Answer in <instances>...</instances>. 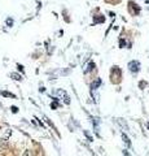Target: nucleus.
Here are the masks:
<instances>
[{
    "label": "nucleus",
    "mask_w": 149,
    "mask_h": 156,
    "mask_svg": "<svg viewBox=\"0 0 149 156\" xmlns=\"http://www.w3.org/2000/svg\"><path fill=\"white\" fill-rule=\"evenodd\" d=\"M147 126H148V129H149V122H148V124H147Z\"/></svg>",
    "instance_id": "f3484780"
},
{
    "label": "nucleus",
    "mask_w": 149,
    "mask_h": 156,
    "mask_svg": "<svg viewBox=\"0 0 149 156\" xmlns=\"http://www.w3.org/2000/svg\"><path fill=\"white\" fill-rule=\"evenodd\" d=\"M144 86H147V82H140V87H144Z\"/></svg>",
    "instance_id": "2eb2a0df"
},
{
    "label": "nucleus",
    "mask_w": 149,
    "mask_h": 156,
    "mask_svg": "<svg viewBox=\"0 0 149 156\" xmlns=\"http://www.w3.org/2000/svg\"><path fill=\"white\" fill-rule=\"evenodd\" d=\"M104 21H105V18H104L103 16H101V17H95L93 22H95V23H97V22H104Z\"/></svg>",
    "instance_id": "9d476101"
},
{
    "label": "nucleus",
    "mask_w": 149,
    "mask_h": 156,
    "mask_svg": "<svg viewBox=\"0 0 149 156\" xmlns=\"http://www.w3.org/2000/svg\"><path fill=\"white\" fill-rule=\"evenodd\" d=\"M122 138H123V140H124V143H126V145H127V146H129V147H130V146H131V142H130V139H129V137H127V135H126V134H124V133H123V134H122Z\"/></svg>",
    "instance_id": "423d86ee"
},
{
    "label": "nucleus",
    "mask_w": 149,
    "mask_h": 156,
    "mask_svg": "<svg viewBox=\"0 0 149 156\" xmlns=\"http://www.w3.org/2000/svg\"><path fill=\"white\" fill-rule=\"evenodd\" d=\"M7 23H8V25H9V26H12V23H13V21H12V20L9 18V20H7Z\"/></svg>",
    "instance_id": "4468645a"
},
{
    "label": "nucleus",
    "mask_w": 149,
    "mask_h": 156,
    "mask_svg": "<svg viewBox=\"0 0 149 156\" xmlns=\"http://www.w3.org/2000/svg\"><path fill=\"white\" fill-rule=\"evenodd\" d=\"M11 77L13 78V79H16V81H21V79H22L20 74H17V73H12V74H11Z\"/></svg>",
    "instance_id": "1a4fd4ad"
},
{
    "label": "nucleus",
    "mask_w": 149,
    "mask_h": 156,
    "mask_svg": "<svg viewBox=\"0 0 149 156\" xmlns=\"http://www.w3.org/2000/svg\"><path fill=\"white\" fill-rule=\"evenodd\" d=\"M119 44H121V47H123L124 44H126V42H124L123 39H121V42H119Z\"/></svg>",
    "instance_id": "ddd939ff"
},
{
    "label": "nucleus",
    "mask_w": 149,
    "mask_h": 156,
    "mask_svg": "<svg viewBox=\"0 0 149 156\" xmlns=\"http://www.w3.org/2000/svg\"><path fill=\"white\" fill-rule=\"evenodd\" d=\"M11 109H12V112H13V113H17V111H18V108H17V107H14V106H13V107H12V108H11Z\"/></svg>",
    "instance_id": "f8f14e48"
},
{
    "label": "nucleus",
    "mask_w": 149,
    "mask_h": 156,
    "mask_svg": "<svg viewBox=\"0 0 149 156\" xmlns=\"http://www.w3.org/2000/svg\"><path fill=\"white\" fill-rule=\"evenodd\" d=\"M9 135H11V130L9 129H3V131H0V138L1 139H8L9 138Z\"/></svg>",
    "instance_id": "20e7f679"
},
{
    "label": "nucleus",
    "mask_w": 149,
    "mask_h": 156,
    "mask_svg": "<svg viewBox=\"0 0 149 156\" xmlns=\"http://www.w3.org/2000/svg\"><path fill=\"white\" fill-rule=\"evenodd\" d=\"M55 95H57V96L60 98V99H64L65 100V103L66 104H70V100H69V98H67V95H66V92L64 91V90H56L55 91Z\"/></svg>",
    "instance_id": "f03ea898"
},
{
    "label": "nucleus",
    "mask_w": 149,
    "mask_h": 156,
    "mask_svg": "<svg viewBox=\"0 0 149 156\" xmlns=\"http://www.w3.org/2000/svg\"><path fill=\"white\" fill-rule=\"evenodd\" d=\"M0 94H1L3 96H5V98H16L13 94H11V92H7V91H1Z\"/></svg>",
    "instance_id": "0eeeda50"
},
{
    "label": "nucleus",
    "mask_w": 149,
    "mask_h": 156,
    "mask_svg": "<svg viewBox=\"0 0 149 156\" xmlns=\"http://www.w3.org/2000/svg\"><path fill=\"white\" fill-rule=\"evenodd\" d=\"M17 68H18L21 72H23V67H22V65H17Z\"/></svg>",
    "instance_id": "dca6fc26"
},
{
    "label": "nucleus",
    "mask_w": 149,
    "mask_h": 156,
    "mask_svg": "<svg viewBox=\"0 0 149 156\" xmlns=\"http://www.w3.org/2000/svg\"><path fill=\"white\" fill-rule=\"evenodd\" d=\"M99 86H101V78H96V79L91 83V91H96Z\"/></svg>",
    "instance_id": "7ed1b4c3"
},
{
    "label": "nucleus",
    "mask_w": 149,
    "mask_h": 156,
    "mask_svg": "<svg viewBox=\"0 0 149 156\" xmlns=\"http://www.w3.org/2000/svg\"><path fill=\"white\" fill-rule=\"evenodd\" d=\"M51 107H52V108H53V109H56V108H57V107H58V103H57V101H53V103H52V104H51Z\"/></svg>",
    "instance_id": "9b49d317"
},
{
    "label": "nucleus",
    "mask_w": 149,
    "mask_h": 156,
    "mask_svg": "<svg viewBox=\"0 0 149 156\" xmlns=\"http://www.w3.org/2000/svg\"><path fill=\"white\" fill-rule=\"evenodd\" d=\"M5 148H7V143H5L4 139H1L0 140V151H3V150H5Z\"/></svg>",
    "instance_id": "6e6552de"
},
{
    "label": "nucleus",
    "mask_w": 149,
    "mask_h": 156,
    "mask_svg": "<svg viewBox=\"0 0 149 156\" xmlns=\"http://www.w3.org/2000/svg\"><path fill=\"white\" fill-rule=\"evenodd\" d=\"M129 69L132 73H138L140 70V62L139 61H130L129 62Z\"/></svg>",
    "instance_id": "f257e3e1"
},
{
    "label": "nucleus",
    "mask_w": 149,
    "mask_h": 156,
    "mask_svg": "<svg viewBox=\"0 0 149 156\" xmlns=\"http://www.w3.org/2000/svg\"><path fill=\"white\" fill-rule=\"evenodd\" d=\"M93 68H95V64H93V62H92V61H91V62H88V65H87V68H86V69H84V73H86V74H87V73H88V72H89V70H93Z\"/></svg>",
    "instance_id": "39448f33"
}]
</instances>
